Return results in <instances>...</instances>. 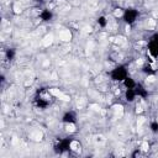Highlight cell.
Returning <instances> with one entry per match:
<instances>
[{
	"label": "cell",
	"mask_w": 158,
	"mask_h": 158,
	"mask_svg": "<svg viewBox=\"0 0 158 158\" xmlns=\"http://www.w3.org/2000/svg\"><path fill=\"white\" fill-rule=\"evenodd\" d=\"M49 92H51L54 96H57L58 99H61V100H63V101H69V100H70V98H69L68 95H65L64 93H62L61 90H58V89H56V88L49 89Z\"/></svg>",
	"instance_id": "cell-1"
},
{
	"label": "cell",
	"mask_w": 158,
	"mask_h": 158,
	"mask_svg": "<svg viewBox=\"0 0 158 158\" xmlns=\"http://www.w3.org/2000/svg\"><path fill=\"white\" fill-rule=\"evenodd\" d=\"M59 38H61L62 41H64V42L70 41V38H72L70 31H69V30H62V31L59 32Z\"/></svg>",
	"instance_id": "cell-2"
},
{
	"label": "cell",
	"mask_w": 158,
	"mask_h": 158,
	"mask_svg": "<svg viewBox=\"0 0 158 158\" xmlns=\"http://www.w3.org/2000/svg\"><path fill=\"white\" fill-rule=\"evenodd\" d=\"M112 111L115 114V117H121L124 115V108H122V105H114L112 106Z\"/></svg>",
	"instance_id": "cell-3"
},
{
	"label": "cell",
	"mask_w": 158,
	"mask_h": 158,
	"mask_svg": "<svg viewBox=\"0 0 158 158\" xmlns=\"http://www.w3.org/2000/svg\"><path fill=\"white\" fill-rule=\"evenodd\" d=\"M52 42H53V35H46L45 37H43V40H42V43H43V46H46V47H48V46H51L52 45Z\"/></svg>",
	"instance_id": "cell-4"
},
{
	"label": "cell",
	"mask_w": 158,
	"mask_h": 158,
	"mask_svg": "<svg viewBox=\"0 0 158 158\" xmlns=\"http://www.w3.org/2000/svg\"><path fill=\"white\" fill-rule=\"evenodd\" d=\"M42 137H43V133H42L40 130H36V131H33V132L31 133V138H32L33 141H41Z\"/></svg>",
	"instance_id": "cell-5"
},
{
	"label": "cell",
	"mask_w": 158,
	"mask_h": 158,
	"mask_svg": "<svg viewBox=\"0 0 158 158\" xmlns=\"http://www.w3.org/2000/svg\"><path fill=\"white\" fill-rule=\"evenodd\" d=\"M70 149L75 151V152H80V144H79L78 141H73L70 142Z\"/></svg>",
	"instance_id": "cell-6"
},
{
	"label": "cell",
	"mask_w": 158,
	"mask_h": 158,
	"mask_svg": "<svg viewBox=\"0 0 158 158\" xmlns=\"http://www.w3.org/2000/svg\"><path fill=\"white\" fill-rule=\"evenodd\" d=\"M14 11H15L16 14L22 13V5H21L20 3H15V5H14Z\"/></svg>",
	"instance_id": "cell-7"
},
{
	"label": "cell",
	"mask_w": 158,
	"mask_h": 158,
	"mask_svg": "<svg viewBox=\"0 0 158 158\" xmlns=\"http://www.w3.org/2000/svg\"><path fill=\"white\" fill-rule=\"evenodd\" d=\"M65 130H67V132H74L75 131V125L74 124H68L67 126H65Z\"/></svg>",
	"instance_id": "cell-8"
},
{
	"label": "cell",
	"mask_w": 158,
	"mask_h": 158,
	"mask_svg": "<svg viewBox=\"0 0 158 158\" xmlns=\"http://www.w3.org/2000/svg\"><path fill=\"white\" fill-rule=\"evenodd\" d=\"M95 142L98 143V144H103V143H105V138H104V136H96L95 137Z\"/></svg>",
	"instance_id": "cell-9"
},
{
	"label": "cell",
	"mask_w": 158,
	"mask_h": 158,
	"mask_svg": "<svg viewBox=\"0 0 158 158\" xmlns=\"http://www.w3.org/2000/svg\"><path fill=\"white\" fill-rule=\"evenodd\" d=\"M148 148H149V144H148V142H142V144H141V149L142 151H148Z\"/></svg>",
	"instance_id": "cell-10"
},
{
	"label": "cell",
	"mask_w": 158,
	"mask_h": 158,
	"mask_svg": "<svg viewBox=\"0 0 158 158\" xmlns=\"http://www.w3.org/2000/svg\"><path fill=\"white\" fill-rule=\"evenodd\" d=\"M122 14H124V11H122L121 9H116V10H115V13H114V15H115L116 17H120V16H122Z\"/></svg>",
	"instance_id": "cell-11"
},
{
	"label": "cell",
	"mask_w": 158,
	"mask_h": 158,
	"mask_svg": "<svg viewBox=\"0 0 158 158\" xmlns=\"http://www.w3.org/2000/svg\"><path fill=\"white\" fill-rule=\"evenodd\" d=\"M84 104H85V100H84V99H80V101L78 100V103H77V106H78L79 109H82V108L84 106Z\"/></svg>",
	"instance_id": "cell-12"
},
{
	"label": "cell",
	"mask_w": 158,
	"mask_h": 158,
	"mask_svg": "<svg viewBox=\"0 0 158 158\" xmlns=\"http://www.w3.org/2000/svg\"><path fill=\"white\" fill-rule=\"evenodd\" d=\"M89 108H90L92 110H94V111H100V106H99V105H96V104H92Z\"/></svg>",
	"instance_id": "cell-13"
},
{
	"label": "cell",
	"mask_w": 158,
	"mask_h": 158,
	"mask_svg": "<svg viewBox=\"0 0 158 158\" xmlns=\"http://www.w3.org/2000/svg\"><path fill=\"white\" fill-rule=\"evenodd\" d=\"M144 121H146V119H144V117H142V116H141V117H138V120H137V126H138V127H141V126H142V124H143Z\"/></svg>",
	"instance_id": "cell-14"
},
{
	"label": "cell",
	"mask_w": 158,
	"mask_h": 158,
	"mask_svg": "<svg viewBox=\"0 0 158 158\" xmlns=\"http://www.w3.org/2000/svg\"><path fill=\"white\" fill-rule=\"evenodd\" d=\"M148 26H149L151 29H153V27L156 26V21H154L153 19H151V20H148Z\"/></svg>",
	"instance_id": "cell-15"
},
{
	"label": "cell",
	"mask_w": 158,
	"mask_h": 158,
	"mask_svg": "<svg viewBox=\"0 0 158 158\" xmlns=\"http://www.w3.org/2000/svg\"><path fill=\"white\" fill-rule=\"evenodd\" d=\"M90 32H92V27H89V26L83 27V33H90Z\"/></svg>",
	"instance_id": "cell-16"
},
{
	"label": "cell",
	"mask_w": 158,
	"mask_h": 158,
	"mask_svg": "<svg viewBox=\"0 0 158 158\" xmlns=\"http://www.w3.org/2000/svg\"><path fill=\"white\" fill-rule=\"evenodd\" d=\"M117 43H120V45H121V43H125V38H124V37H119V38H117Z\"/></svg>",
	"instance_id": "cell-17"
},
{
	"label": "cell",
	"mask_w": 158,
	"mask_h": 158,
	"mask_svg": "<svg viewBox=\"0 0 158 158\" xmlns=\"http://www.w3.org/2000/svg\"><path fill=\"white\" fill-rule=\"evenodd\" d=\"M142 110H143V109H142V108H141L140 105H137V106H136V112H137V114L142 112Z\"/></svg>",
	"instance_id": "cell-18"
},
{
	"label": "cell",
	"mask_w": 158,
	"mask_h": 158,
	"mask_svg": "<svg viewBox=\"0 0 158 158\" xmlns=\"http://www.w3.org/2000/svg\"><path fill=\"white\" fill-rule=\"evenodd\" d=\"M147 82H149V83H152V82H154V77H153V75H151V77H148V78H147Z\"/></svg>",
	"instance_id": "cell-19"
},
{
	"label": "cell",
	"mask_w": 158,
	"mask_h": 158,
	"mask_svg": "<svg viewBox=\"0 0 158 158\" xmlns=\"http://www.w3.org/2000/svg\"><path fill=\"white\" fill-rule=\"evenodd\" d=\"M52 79H54V80L57 79V74H56V73H53V74H52Z\"/></svg>",
	"instance_id": "cell-20"
},
{
	"label": "cell",
	"mask_w": 158,
	"mask_h": 158,
	"mask_svg": "<svg viewBox=\"0 0 158 158\" xmlns=\"http://www.w3.org/2000/svg\"><path fill=\"white\" fill-rule=\"evenodd\" d=\"M142 63H143V61H142V59H141V61H137V64H140V65H141Z\"/></svg>",
	"instance_id": "cell-21"
}]
</instances>
